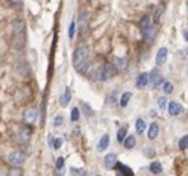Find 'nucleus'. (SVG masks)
I'll return each mask as SVG.
<instances>
[{
	"mask_svg": "<svg viewBox=\"0 0 188 176\" xmlns=\"http://www.w3.org/2000/svg\"><path fill=\"white\" fill-rule=\"evenodd\" d=\"M12 25H13V34H15V46L22 48V46H24V42H25V36H24L25 24H24V21L17 19V21H13Z\"/></svg>",
	"mask_w": 188,
	"mask_h": 176,
	"instance_id": "obj_1",
	"label": "nucleus"
},
{
	"mask_svg": "<svg viewBox=\"0 0 188 176\" xmlns=\"http://www.w3.org/2000/svg\"><path fill=\"white\" fill-rule=\"evenodd\" d=\"M89 56V48L85 46V44H82V46H79L74 52V58H73V62H74V67H77L79 64H82L83 61H86Z\"/></svg>",
	"mask_w": 188,
	"mask_h": 176,
	"instance_id": "obj_2",
	"label": "nucleus"
},
{
	"mask_svg": "<svg viewBox=\"0 0 188 176\" xmlns=\"http://www.w3.org/2000/svg\"><path fill=\"white\" fill-rule=\"evenodd\" d=\"M116 73V70H114V65H110V64H107V65H104L99 71H98V80L99 82H105V80H108V78H111L113 75Z\"/></svg>",
	"mask_w": 188,
	"mask_h": 176,
	"instance_id": "obj_3",
	"label": "nucleus"
},
{
	"mask_svg": "<svg viewBox=\"0 0 188 176\" xmlns=\"http://www.w3.org/2000/svg\"><path fill=\"white\" fill-rule=\"evenodd\" d=\"M148 78H150V83L153 86L154 89H157L160 84L164 82V78H163V74L159 71V68H154L153 71L148 74Z\"/></svg>",
	"mask_w": 188,
	"mask_h": 176,
	"instance_id": "obj_4",
	"label": "nucleus"
},
{
	"mask_svg": "<svg viewBox=\"0 0 188 176\" xmlns=\"http://www.w3.org/2000/svg\"><path fill=\"white\" fill-rule=\"evenodd\" d=\"M8 160L12 166H21V164H24V161H25V154L21 152V151H13V152L9 155Z\"/></svg>",
	"mask_w": 188,
	"mask_h": 176,
	"instance_id": "obj_5",
	"label": "nucleus"
},
{
	"mask_svg": "<svg viewBox=\"0 0 188 176\" xmlns=\"http://www.w3.org/2000/svg\"><path fill=\"white\" fill-rule=\"evenodd\" d=\"M167 111H169V116L175 117V116H179L181 113L184 111V108H182V105L179 102H171L167 105Z\"/></svg>",
	"mask_w": 188,
	"mask_h": 176,
	"instance_id": "obj_6",
	"label": "nucleus"
},
{
	"mask_svg": "<svg viewBox=\"0 0 188 176\" xmlns=\"http://www.w3.org/2000/svg\"><path fill=\"white\" fill-rule=\"evenodd\" d=\"M167 59V49L166 48H160L157 50V55H155V64L157 65H163Z\"/></svg>",
	"mask_w": 188,
	"mask_h": 176,
	"instance_id": "obj_7",
	"label": "nucleus"
},
{
	"mask_svg": "<svg viewBox=\"0 0 188 176\" xmlns=\"http://www.w3.org/2000/svg\"><path fill=\"white\" fill-rule=\"evenodd\" d=\"M36 118H37V111L34 108L27 109L25 113H24V121H25L27 124H33L36 121Z\"/></svg>",
	"mask_w": 188,
	"mask_h": 176,
	"instance_id": "obj_8",
	"label": "nucleus"
},
{
	"mask_svg": "<svg viewBox=\"0 0 188 176\" xmlns=\"http://www.w3.org/2000/svg\"><path fill=\"white\" fill-rule=\"evenodd\" d=\"M142 33H144V37H145L147 42L153 43L154 37H155V27H154V25H148Z\"/></svg>",
	"mask_w": 188,
	"mask_h": 176,
	"instance_id": "obj_9",
	"label": "nucleus"
},
{
	"mask_svg": "<svg viewBox=\"0 0 188 176\" xmlns=\"http://www.w3.org/2000/svg\"><path fill=\"white\" fill-rule=\"evenodd\" d=\"M108 143H110V136L108 135H104L102 138L99 139L98 145H96V150L99 151V152H102V151H105L108 148Z\"/></svg>",
	"mask_w": 188,
	"mask_h": 176,
	"instance_id": "obj_10",
	"label": "nucleus"
},
{
	"mask_svg": "<svg viewBox=\"0 0 188 176\" xmlns=\"http://www.w3.org/2000/svg\"><path fill=\"white\" fill-rule=\"evenodd\" d=\"M30 135H31V129H30L28 126H22V127L19 129V139H21L22 142H27V141L30 139Z\"/></svg>",
	"mask_w": 188,
	"mask_h": 176,
	"instance_id": "obj_11",
	"label": "nucleus"
},
{
	"mask_svg": "<svg viewBox=\"0 0 188 176\" xmlns=\"http://www.w3.org/2000/svg\"><path fill=\"white\" fill-rule=\"evenodd\" d=\"M148 83H150V78H148V74H147V73H142V74L138 77L136 86L139 87V89H144V87H147V86H148Z\"/></svg>",
	"mask_w": 188,
	"mask_h": 176,
	"instance_id": "obj_12",
	"label": "nucleus"
},
{
	"mask_svg": "<svg viewBox=\"0 0 188 176\" xmlns=\"http://www.w3.org/2000/svg\"><path fill=\"white\" fill-rule=\"evenodd\" d=\"M123 145H125V148H126V150H132V148H135V145H136V138H135V136H125V139H123Z\"/></svg>",
	"mask_w": 188,
	"mask_h": 176,
	"instance_id": "obj_13",
	"label": "nucleus"
},
{
	"mask_svg": "<svg viewBox=\"0 0 188 176\" xmlns=\"http://www.w3.org/2000/svg\"><path fill=\"white\" fill-rule=\"evenodd\" d=\"M147 136H148V139H151V141H154V139L159 136V124H157V123H153V124L150 126Z\"/></svg>",
	"mask_w": 188,
	"mask_h": 176,
	"instance_id": "obj_14",
	"label": "nucleus"
},
{
	"mask_svg": "<svg viewBox=\"0 0 188 176\" xmlns=\"http://www.w3.org/2000/svg\"><path fill=\"white\" fill-rule=\"evenodd\" d=\"M116 163H117V155H116V154H108V155L105 157V161H104V164H105L107 169L114 167Z\"/></svg>",
	"mask_w": 188,
	"mask_h": 176,
	"instance_id": "obj_15",
	"label": "nucleus"
},
{
	"mask_svg": "<svg viewBox=\"0 0 188 176\" xmlns=\"http://www.w3.org/2000/svg\"><path fill=\"white\" fill-rule=\"evenodd\" d=\"M70 101H71V90H70V87H65V90H64L62 96H61V105L67 107L70 104Z\"/></svg>",
	"mask_w": 188,
	"mask_h": 176,
	"instance_id": "obj_16",
	"label": "nucleus"
},
{
	"mask_svg": "<svg viewBox=\"0 0 188 176\" xmlns=\"http://www.w3.org/2000/svg\"><path fill=\"white\" fill-rule=\"evenodd\" d=\"M150 170H151V173H154V175H160V173L163 172L162 163H159V161H153V163H151V166H150Z\"/></svg>",
	"mask_w": 188,
	"mask_h": 176,
	"instance_id": "obj_17",
	"label": "nucleus"
},
{
	"mask_svg": "<svg viewBox=\"0 0 188 176\" xmlns=\"http://www.w3.org/2000/svg\"><path fill=\"white\" fill-rule=\"evenodd\" d=\"M86 24H87V12L83 10V12L80 13V18H79V25H80V30H82V31L86 30Z\"/></svg>",
	"mask_w": 188,
	"mask_h": 176,
	"instance_id": "obj_18",
	"label": "nucleus"
},
{
	"mask_svg": "<svg viewBox=\"0 0 188 176\" xmlns=\"http://www.w3.org/2000/svg\"><path fill=\"white\" fill-rule=\"evenodd\" d=\"M130 98H132V93H130V92H125V93H123V95L120 96V102H119L120 107H123V108H125V107L129 104Z\"/></svg>",
	"mask_w": 188,
	"mask_h": 176,
	"instance_id": "obj_19",
	"label": "nucleus"
},
{
	"mask_svg": "<svg viewBox=\"0 0 188 176\" xmlns=\"http://www.w3.org/2000/svg\"><path fill=\"white\" fill-rule=\"evenodd\" d=\"M135 126H136V132H138V135L144 133V130H145V127H147L145 121H144L142 118H138L136 123H135Z\"/></svg>",
	"mask_w": 188,
	"mask_h": 176,
	"instance_id": "obj_20",
	"label": "nucleus"
},
{
	"mask_svg": "<svg viewBox=\"0 0 188 176\" xmlns=\"http://www.w3.org/2000/svg\"><path fill=\"white\" fill-rule=\"evenodd\" d=\"M76 70L79 71V73H82V74H86V73H87V70H89V62H87V59L83 61L82 64H79V65L76 67Z\"/></svg>",
	"mask_w": 188,
	"mask_h": 176,
	"instance_id": "obj_21",
	"label": "nucleus"
},
{
	"mask_svg": "<svg viewBox=\"0 0 188 176\" xmlns=\"http://www.w3.org/2000/svg\"><path fill=\"white\" fill-rule=\"evenodd\" d=\"M126 133H128V127H126V126L120 127L119 130H117V141H119V142H123V139H125Z\"/></svg>",
	"mask_w": 188,
	"mask_h": 176,
	"instance_id": "obj_22",
	"label": "nucleus"
},
{
	"mask_svg": "<svg viewBox=\"0 0 188 176\" xmlns=\"http://www.w3.org/2000/svg\"><path fill=\"white\" fill-rule=\"evenodd\" d=\"M114 64L117 65V67L120 68V70H125L126 68V65H128V61H126V58H116L114 59Z\"/></svg>",
	"mask_w": 188,
	"mask_h": 176,
	"instance_id": "obj_23",
	"label": "nucleus"
},
{
	"mask_svg": "<svg viewBox=\"0 0 188 176\" xmlns=\"http://www.w3.org/2000/svg\"><path fill=\"white\" fill-rule=\"evenodd\" d=\"M179 148L181 150H187L188 148V136L187 135H184L179 139Z\"/></svg>",
	"mask_w": 188,
	"mask_h": 176,
	"instance_id": "obj_24",
	"label": "nucleus"
},
{
	"mask_svg": "<svg viewBox=\"0 0 188 176\" xmlns=\"http://www.w3.org/2000/svg\"><path fill=\"white\" fill-rule=\"evenodd\" d=\"M116 164H117V163H116ZM117 167L120 169V170H121V173H125V175H129V176H132L133 175V173H132V169H129V167H126V166H125V164H117Z\"/></svg>",
	"mask_w": 188,
	"mask_h": 176,
	"instance_id": "obj_25",
	"label": "nucleus"
},
{
	"mask_svg": "<svg viewBox=\"0 0 188 176\" xmlns=\"http://www.w3.org/2000/svg\"><path fill=\"white\" fill-rule=\"evenodd\" d=\"M163 90H164L166 95H171V93L173 92V84L169 83V82H166V83L163 84Z\"/></svg>",
	"mask_w": 188,
	"mask_h": 176,
	"instance_id": "obj_26",
	"label": "nucleus"
},
{
	"mask_svg": "<svg viewBox=\"0 0 188 176\" xmlns=\"http://www.w3.org/2000/svg\"><path fill=\"white\" fill-rule=\"evenodd\" d=\"M79 117H80V109L74 107V108L71 109V121H77Z\"/></svg>",
	"mask_w": 188,
	"mask_h": 176,
	"instance_id": "obj_27",
	"label": "nucleus"
},
{
	"mask_svg": "<svg viewBox=\"0 0 188 176\" xmlns=\"http://www.w3.org/2000/svg\"><path fill=\"white\" fill-rule=\"evenodd\" d=\"M157 105L160 107V109H166V105H167V101H166V98L164 96H160L159 99H157Z\"/></svg>",
	"mask_w": 188,
	"mask_h": 176,
	"instance_id": "obj_28",
	"label": "nucleus"
},
{
	"mask_svg": "<svg viewBox=\"0 0 188 176\" xmlns=\"http://www.w3.org/2000/svg\"><path fill=\"white\" fill-rule=\"evenodd\" d=\"M163 12H164V8H163V6H160V8L155 10V13H154V21H155V22L160 21V17L163 15Z\"/></svg>",
	"mask_w": 188,
	"mask_h": 176,
	"instance_id": "obj_29",
	"label": "nucleus"
},
{
	"mask_svg": "<svg viewBox=\"0 0 188 176\" xmlns=\"http://www.w3.org/2000/svg\"><path fill=\"white\" fill-rule=\"evenodd\" d=\"M74 33H76V22L73 21V22L70 24V28H68V37L70 39H73V37H74Z\"/></svg>",
	"mask_w": 188,
	"mask_h": 176,
	"instance_id": "obj_30",
	"label": "nucleus"
},
{
	"mask_svg": "<svg viewBox=\"0 0 188 176\" xmlns=\"http://www.w3.org/2000/svg\"><path fill=\"white\" fill-rule=\"evenodd\" d=\"M148 25H150V18H148V17H144L142 19H141V30L144 31V30H145Z\"/></svg>",
	"mask_w": 188,
	"mask_h": 176,
	"instance_id": "obj_31",
	"label": "nucleus"
},
{
	"mask_svg": "<svg viewBox=\"0 0 188 176\" xmlns=\"http://www.w3.org/2000/svg\"><path fill=\"white\" fill-rule=\"evenodd\" d=\"M71 175H87V172L82 170V169H76V167H71Z\"/></svg>",
	"mask_w": 188,
	"mask_h": 176,
	"instance_id": "obj_32",
	"label": "nucleus"
},
{
	"mask_svg": "<svg viewBox=\"0 0 188 176\" xmlns=\"http://www.w3.org/2000/svg\"><path fill=\"white\" fill-rule=\"evenodd\" d=\"M62 123H64V117H62V116H56L53 126H55V127H59V126H62Z\"/></svg>",
	"mask_w": 188,
	"mask_h": 176,
	"instance_id": "obj_33",
	"label": "nucleus"
},
{
	"mask_svg": "<svg viewBox=\"0 0 188 176\" xmlns=\"http://www.w3.org/2000/svg\"><path fill=\"white\" fill-rule=\"evenodd\" d=\"M53 148H55V150H59L61 148V145H62V139H59V138H58V139H53Z\"/></svg>",
	"mask_w": 188,
	"mask_h": 176,
	"instance_id": "obj_34",
	"label": "nucleus"
},
{
	"mask_svg": "<svg viewBox=\"0 0 188 176\" xmlns=\"http://www.w3.org/2000/svg\"><path fill=\"white\" fill-rule=\"evenodd\" d=\"M144 154H145V155H148V157H153V155H154V150L151 148V147H147L145 150H144Z\"/></svg>",
	"mask_w": 188,
	"mask_h": 176,
	"instance_id": "obj_35",
	"label": "nucleus"
},
{
	"mask_svg": "<svg viewBox=\"0 0 188 176\" xmlns=\"http://www.w3.org/2000/svg\"><path fill=\"white\" fill-rule=\"evenodd\" d=\"M64 163H65L64 157H59V159L56 160V169H62L64 167Z\"/></svg>",
	"mask_w": 188,
	"mask_h": 176,
	"instance_id": "obj_36",
	"label": "nucleus"
},
{
	"mask_svg": "<svg viewBox=\"0 0 188 176\" xmlns=\"http://www.w3.org/2000/svg\"><path fill=\"white\" fill-rule=\"evenodd\" d=\"M82 107H83V109H85L86 113V116H90V114H92V108H90V107H89V105H86L85 102H83V104H82Z\"/></svg>",
	"mask_w": 188,
	"mask_h": 176,
	"instance_id": "obj_37",
	"label": "nucleus"
},
{
	"mask_svg": "<svg viewBox=\"0 0 188 176\" xmlns=\"http://www.w3.org/2000/svg\"><path fill=\"white\" fill-rule=\"evenodd\" d=\"M10 3H12V5H13V6H21V5H22V0H10Z\"/></svg>",
	"mask_w": 188,
	"mask_h": 176,
	"instance_id": "obj_38",
	"label": "nucleus"
},
{
	"mask_svg": "<svg viewBox=\"0 0 188 176\" xmlns=\"http://www.w3.org/2000/svg\"><path fill=\"white\" fill-rule=\"evenodd\" d=\"M182 33H184V39H185V40H188V33H187V30H185V28L182 30Z\"/></svg>",
	"mask_w": 188,
	"mask_h": 176,
	"instance_id": "obj_39",
	"label": "nucleus"
}]
</instances>
